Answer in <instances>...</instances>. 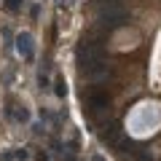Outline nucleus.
Instances as JSON below:
<instances>
[{
	"mask_svg": "<svg viewBox=\"0 0 161 161\" xmlns=\"http://www.w3.org/2000/svg\"><path fill=\"white\" fill-rule=\"evenodd\" d=\"M126 19H129L126 11H124L118 3H108V8H102V11H99V24H102L105 30H115V27H121Z\"/></svg>",
	"mask_w": 161,
	"mask_h": 161,
	"instance_id": "obj_1",
	"label": "nucleus"
},
{
	"mask_svg": "<svg viewBox=\"0 0 161 161\" xmlns=\"http://www.w3.org/2000/svg\"><path fill=\"white\" fill-rule=\"evenodd\" d=\"M108 105H110V97H108V94H102V92L89 94V108L99 110V108H108Z\"/></svg>",
	"mask_w": 161,
	"mask_h": 161,
	"instance_id": "obj_2",
	"label": "nucleus"
},
{
	"mask_svg": "<svg viewBox=\"0 0 161 161\" xmlns=\"http://www.w3.org/2000/svg\"><path fill=\"white\" fill-rule=\"evenodd\" d=\"M115 134H118V129L110 124V126H105L102 132H99V137H102V142H115Z\"/></svg>",
	"mask_w": 161,
	"mask_h": 161,
	"instance_id": "obj_3",
	"label": "nucleus"
},
{
	"mask_svg": "<svg viewBox=\"0 0 161 161\" xmlns=\"http://www.w3.org/2000/svg\"><path fill=\"white\" fill-rule=\"evenodd\" d=\"M57 94H59V97H64V94H67V86H64L62 80H57Z\"/></svg>",
	"mask_w": 161,
	"mask_h": 161,
	"instance_id": "obj_4",
	"label": "nucleus"
},
{
	"mask_svg": "<svg viewBox=\"0 0 161 161\" xmlns=\"http://www.w3.org/2000/svg\"><path fill=\"white\" fill-rule=\"evenodd\" d=\"M19 3H22V0H8V11H16Z\"/></svg>",
	"mask_w": 161,
	"mask_h": 161,
	"instance_id": "obj_5",
	"label": "nucleus"
},
{
	"mask_svg": "<svg viewBox=\"0 0 161 161\" xmlns=\"http://www.w3.org/2000/svg\"><path fill=\"white\" fill-rule=\"evenodd\" d=\"M92 161H102V158H99V156H94V158H92Z\"/></svg>",
	"mask_w": 161,
	"mask_h": 161,
	"instance_id": "obj_6",
	"label": "nucleus"
}]
</instances>
